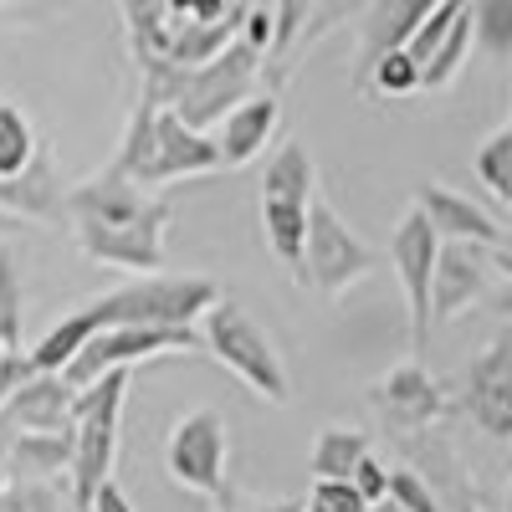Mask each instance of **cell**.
Returning <instances> with one entry per match:
<instances>
[{
  "mask_svg": "<svg viewBox=\"0 0 512 512\" xmlns=\"http://www.w3.org/2000/svg\"><path fill=\"white\" fill-rule=\"evenodd\" d=\"M67 226H72L82 256H93L103 267H128V272L164 267L169 205L154 190L123 180L108 164L93 180L67 185Z\"/></svg>",
  "mask_w": 512,
  "mask_h": 512,
  "instance_id": "6da1fadb",
  "label": "cell"
},
{
  "mask_svg": "<svg viewBox=\"0 0 512 512\" xmlns=\"http://www.w3.org/2000/svg\"><path fill=\"white\" fill-rule=\"evenodd\" d=\"M262 62H267V47L251 41L246 26H241V36L231 41V47L221 57L200 62V67H175L164 57H139V67H144V88L139 93L154 108L180 113L190 128L210 134V123H221L236 103L251 98L256 77H262Z\"/></svg>",
  "mask_w": 512,
  "mask_h": 512,
  "instance_id": "7a4b0ae2",
  "label": "cell"
},
{
  "mask_svg": "<svg viewBox=\"0 0 512 512\" xmlns=\"http://www.w3.org/2000/svg\"><path fill=\"white\" fill-rule=\"evenodd\" d=\"M221 297L210 277H169V272H144L139 282H123L103 292L98 303L77 308L93 333L103 328H195L200 313Z\"/></svg>",
  "mask_w": 512,
  "mask_h": 512,
  "instance_id": "3957f363",
  "label": "cell"
},
{
  "mask_svg": "<svg viewBox=\"0 0 512 512\" xmlns=\"http://www.w3.org/2000/svg\"><path fill=\"white\" fill-rule=\"evenodd\" d=\"M128 374L134 369H113L93 379L88 390H77L72 405V502L77 512H88L103 482H113V461H118V425H123V400H128Z\"/></svg>",
  "mask_w": 512,
  "mask_h": 512,
  "instance_id": "277c9868",
  "label": "cell"
},
{
  "mask_svg": "<svg viewBox=\"0 0 512 512\" xmlns=\"http://www.w3.org/2000/svg\"><path fill=\"white\" fill-rule=\"evenodd\" d=\"M200 349H210V359H221L246 390H256L267 405H287L292 400L287 364L272 349L267 328L256 323L241 303H231V297H216V303L200 313Z\"/></svg>",
  "mask_w": 512,
  "mask_h": 512,
  "instance_id": "5b68a950",
  "label": "cell"
},
{
  "mask_svg": "<svg viewBox=\"0 0 512 512\" xmlns=\"http://www.w3.org/2000/svg\"><path fill=\"white\" fill-rule=\"evenodd\" d=\"M313 190H318L313 154L297 139H287L262 169V231H267V246L282 267H297V256H303L308 210L318 200Z\"/></svg>",
  "mask_w": 512,
  "mask_h": 512,
  "instance_id": "8992f818",
  "label": "cell"
},
{
  "mask_svg": "<svg viewBox=\"0 0 512 512\" xmlns=\"http://www.w3.org/2000/svg\"><path fill=\"white\" fill-rule=\"evenodd\" d=\"M374 272V251L354 236V226L338 216L328 200H313L308 210V236H303V256H297L292 277L323 292V297H344L349 287H359Z\"/></svg>",
  "mask_w": 512,
  "mask_h": 512,
  "instance_id": "52a82bcc",
  "label": "cell"
},
{
  "mask_svg": "<svg viewBox=\"0 0 512 512\" xmlns=\"http://www.w3.org/2000/svg\"><path fill=\"white\" fill-rule=\"evenodd\" d=\"M226 415L216 405H200L175 420V431L164 441V472L175 477L185 492L226 502Z\"/></svg>",
  "mask_w": 512,
  "mask_h": 512,
  "instance_id": "ba28073f",
  "label": "cell"
},
{
  "mask_svg": "<svg viewBox=\"0 0 512 512\" xmlns=\"http://www.w3.org/2000/svg\"><path fill=\"white\" fill-rule=\"evenodd\" d=\"M159 354H200V328H103L77 349V359L62 369L72 390H88L93 379L113 369H134Z\"/></svg>",
  "mask_w": 512,
  "mask_h": 512,
  "instance_id": "9c48e42d",
  "label": "cell"
},
{
  "mask_svg": "<svg viewBox=\"0 0 512 512\" xmlns=\"http://www.w3.org/2000/svg\"><path fill=\"white\" fill-rule=\"evenodd\" d=\"M436 256H441V236L431 231V221L410 205L405 216L395 221L390 231V262H395V277L405 287V313H410V349L420 359V349L431 344V277H436Z\"/></svg>",
  "mask_w": 512,
  "mask_h": 512,
  "instance_id": "30bf717a",
  "label": "cell"
},
{
  "mask_svg": "<svg viewBox=\"0 0 512 512\" xmlns=\"http://www.w3.org/2000/svg\"><path fill=\"white\" fill-rule=\"evenodd\" d=\"M461 410L492 441H512V328L487 338L482 354L461 374Z\"/></svg>",
  "mask_w": 512,
  "mask_h": 512,
  "instance_id": "8fae6325",
  "label": "cell"
},
{
  "mask_svg": "<svg viewBox=\"0 0 512 512\" xmlns=\"http://www.w3.org/2000/svg\"><path fill=\"white\" fill-rule=\"evenodd\" d=\"M221 169V149L210 134L190 128L180 113L159 108L154 113V144H149V164L139 185L154 190V185H175V180H200V175H216Z\"/></svg>",
  "mask_w": 512,
  "mask_h": 512,
  "instance_id": "7c38bea8",
  "label": "cell"
},
{
  "mask_svg": "<svg viewBox=\"0 0 512 512\" xmlns=\"http://www.w3.org/2000/svg\"><path fill=\"white\" fill-rule=\"evenodd\" d=\"M369 405L379 410V420L390 425V431L410 436V431H425V425H436L441 415H451V400L446 390L425 374L420 359H405L384 374L374 390H369Z\"/></svg>",
  "mask_w": 512,
  "mask_h": 512,
  "instance_id": "4fadbf2b",
  "label": "cell"
},
{
  "mask_svg": "<svg viewBox=\"0 0 512 512\" xmlns=\"http://www.w3.org/2000/svg\"><path fill=\"white\" fill-rule=\"evenodd\" d=\"M487 272H492V251L472 246V241H441L436 256V277H431V318L451 323L487 292Z\"/></svg>",
  "mask_w": 512,
  "mask_h": 512,
  "instance_id": "5bb4252c",
  "label": "cell"
},
{
  "mask_svg": "<svg viewBox=\"0 0 512 512\" xmlns=\"http://www.w3.org/2000/svg\"><path fill=\"white\" fill-rule=\"evenodd\" d=\"M415 210L431 221V231H436L441 241H472V246H487V251H492V246H502V236H507L477 200L446 190L441 180H420V185H415Z\"/></svg>",
  "mask_w": 512,
  "mask_h": 512,
  "instance_id": "9a60e30c",
  "label": "cell"
},
{
  "mask_svg": "<svg viewBox=\"0 0 512 512\" xmlns=\"http://www.w3.org/2000/svg\"><path fill=\"white\" fill-rule=\"evenodd\" d=\"M0 210L16 221H62L67 226V185L57 175V159H52L47 144L36 149V159L21 175L0 180Z\"/></svg>",
  "mask_w": 512,
  "mask_h": 512,
  "instance_id": "2e32d148",
  "label": "cell"
},
{
  "mask_svg": "<svg viewBox=\"0 0 512 512\" xmlns=\"http://www.w3.org/2000/svg\"><path fill=\"white\" fill-rule=\"evenodd\" d=\"M72 405H77V390L62 379V374H26L11 400L0 405L16 431H72Z\"/></svg>",
  "mask_w": 512,
  "mask_h": 512,
  "instance_id": "e0dca14e",
  "label": "cell"
},
{
  "mask_svg": "<svg viewBox=\"0 0 512 512\" xmlns=\"http://www.w3.org/2000/svg\"><path fill=\"white\" fill-rule=\"evenodd\" d=\"M436 6L441 0H374V6L364 11V21H359V82L384 52L405 47Z\"/></svg>",
  "mask_w": 512,
  "mask_h": 512,
  "instance_id": "ac0fdd59",
  "label": "cell"
},
{
  "mask_svg": "<svg viewBox=\"0 0 512 512\" xmlns=\"http://www.w3.org/2000/svg\"><path fill=\"white\" fill-rule=\"evenodd\" d=\"M282 123V108L272 93H251L246 103H236L226 118H221V134H216V149H221V169H241L262 154Z\"/></svg>",
  "mask_w": 512,
  "mask_h": 512,
  "instance_id": "d6986e66",
  "label": "cell"
},
{
  "mask_svg": "<svg viewBox=\"0 0 512 512\" xmlns=\"http://www.w3.org/2000/svg\"><path fill=\"white\" fill-rule=\"evenodd\" d=\"M72 472V431H16L6 487L11 482H52Z\"/></svg>",
  "mask_w": 512,
  "mask_h": 512,
  "instance_id": "ffe728a7",
  "label": "cell"
},
{
  "mask_svg": "<svg viewBox=\"0 0 512 512\" xmlns=\"http://www.w3.org/2000/svg\"><path fill=\"white\" fill-rule=\"evenodd\" d=\"M246 6H236V11H226L221 21H175L169 26V47L159 52L164 62H175V67H200V62H210V57H221L231 41L241 36V26H246Z\"/></svg>",
  "mask_w": 512,
  "mask_h": 512,
  "instance_id": "44dd1931",
  "label": "cell"
},
{
  "mask_svg": "<svg viewBox=\"0 0 512 512\" xmlns=\"http://www.w3.org/2000/svg\"><path fill=\"white\" fill-rule=\"evenodd\" d=\"M369 451H374L369 436L354 431V425H323L318 441H313V456H308L313 482H349L354 466H359Z\"/></svg>",
  "mask_w": 512,
  "mask_h": 512,
  "instance_id": "7402d4cb",
  "label": "cell"
},
{
  "mask_svg": "<svg viewBox=\"0 0 512 512\" xmlns=\"http://www.w3.org/2000/svg\"><path fill=\"white\" fill-rule=\"evenodd\" d=\"M466 52H472V6L456 16V26L441 36V47L431 52V62L420 67V88H425V93L451 88V82L461 77V67H466Z\"/></svg>",
  "mask_w": 512,
  "mask_h": 512,
  "instance_id": "603a6c76",
  "label": "cell"
},
{
  "mask_svg": "<svg viewBox=\"0 0 512 512\" xmlns=\"http://www.w3.org/2000/svg\"><path fill=\"white\" fill-rule=\"evenodd\" d=\"M472 169H477V180L512 210V118L497 128V134H487L482 139V149H477V159H472Z\"/></svg>",
  "mask_w": 512,
  "mask_h": 512,
  "instance_id": "cb8c5ba5",
  "label": "cell"
},
{
  "mask_svg": "<svg viewBox=\"0 0 512 512\" xmlns=\"http://www.w3.org/2000/svg\"><path fill=\"white\" fill-rule=\"evenodd\" d=\"M36 149H41V139L31 134L26 113L16 103H0V180L21 175V169L36 159Z\"/></svg>",
  "mask_w": 512,
  "mask_h": 512,
  "instance_id": "d4e9b609",
  "label": "cell"
},
{
  "mask_svg": "<svg viewBox=\"0 0 512 512\" xmlns=\"http://www.w3.org/2000/svg\"><path fill=\"white\" fill-rule=\"evenodd\" d=\"M472 41L487 57H512V0H472Z\"/></svg>",
  "mask_w": 512,
  "mask_h": 512,
  "instance_id": "484cf974",
  "label": "cell"
},
{
  "mask_svg": "<svg viewBox=\"0 0 512 512\" xmlns=\"http://www.w3.org/2000/svg\"><path fill=\"white\" fill-rule=\"evenodd\" d=\"M359 88H369V93H379V98H410V93L420 88V67L410 62L405 47H395V52H384V57L364 72Z\"/></svg>",
  "mask_w": 512,
  "mask_h": 512,
  "instance_id": "4316f807",
  "label": "cell"
},
{
  "mask_svg": "<svg viewBox=\"0 0 512 512\" xmlns=\"http://www.w3.org/2000/svg\"><path fill=\"white\" fill-rule=\"evenodd\" d=\"M0 349H21V272L11 246H0Z\"/></svg>",
  "mask_w": 512,
  "mask_h": 512,
  "instance_id": "83f0119b",
  "label": "cell"
},
{
  "mask_svg": "<svg viewBox=\"0 0 512 512\" xmlns=\"http://www.w3.org/2000/svg\"><path fill=\"white\" fill-rule=\"evenodd\" d=\"M466 6H472V0H441V6H436L431 16L420 21V31L405 41V52H410V62H415V67H425V62H431V52L441 47V36L456 26V16H461Z\"/></svg>",
  "mask_w": 512,
  "mask_h": 512,
  "instance_id": "f1b7e54d",
  "label": "cell"
},
{
  "mask_svg": "<svg viewBox=\"0 0 512 512\" xmlns=\"http://www.w3.org/2000/svg\"><path fill=\"white\" fill-rule=\"evenodd\" d=\"M390 502L400 512H446L441 497L431 492V482H425L420 472H410V466H395L390 472Z\"/></svg>",
  "mask_w": 512,
  "mask_h": 512,
  "instance_id": "f546056e",
  "label": "cell"
},
{
  "mask_svg": "<svg viewBox=\"0 0 512 512\" xmlns=\"http://www.w3.org/2000/svg\"><path fill=\"white\" fill-rule=\"evenodd\" d=\"M313 6H318V0H277V11H272V47L267 52H277V57L292 52V41L303 36Z\"/></svg>",
  "mask_w": 512,
  "mask_h": 512,
  "instance_id": "4dcf8cb0",
  "label": "cell"
},
{
  "mask_svg": "<svg viewBox=\"0 0 512 512\" xmlns=\"http://www.w3.org/2000/svg\"><path fill=\"white\" fill-rule=\"evenodd\" d=\"M6 512H62V497L52 492V482H11L0 492Z\"/></svg>",
  "mask_w": 512,
  "mask_h": 512,
  "instance_id": "1f68e13d",
  "label": "cell"
},
{
  "mask_svg": "<svg viewBox=\"0 0 512 512\" xmlns=\"http://www.w3.org/2000/svg\"><path fill=\"white\" fill-rule=\"evenodd\" d=\"M308 502L323 507V512H369V502L359 497L354 482H313V497Z\"/></svg>",
  "mask_w": 512,
  "mask_h": 512,
  "instance_id": "d6a6232c",
  "label": "cell"
},
{
  "mask_svg": "<svg viewBox=\"0 0 512 512\" xmlns=\"http://www.w3.org/2000/svg\"><path fill=\"white\" fill-rule=\"evenodd\" d=\"M354 487H359V497L374 507V502H384V497H390V466H384V461H374V451L354 466V477H349Z\"/></svg>",
  "mask_w": 512,
  "mask_h": 512,
  "instance_id": "836d02e7",
  "label": "cell"
},
{
  "mask_svg": "<svg viewBox=\"0 0 512 512\" xmlns=\"http://www.w3.org/2000/svg\"><path fill=\"white\" fill-rule=\"evenodd\" d=\"M169 21H221L226 0H164Z\"/></svg>",
  "mask_w": 512,
  "mask_h": 512,
  "instance_id": "e575fe53",
  "label": "cell"
},
{
  "mask_svg": "<svg viewBox=\"0 0 512 512\" xmlns=\"http://www.w3.org/2000/svg\"><path fill=\"white\" fill-rule=\"evenodd\" d=\"M31 374V364H26V349H0V405L11 400V390Z\"/></svg>",
  "mask_w": 512,
  "mask_h": 512,
  "instance_id": "d590c367",
  "label": "cell"
},
{
  "mask_svg": "<svg viewBox=\"0 0 512 512\" xmlns=\"http://www.w3.org/2000/svg\"><path fill=\"white\" fill-rule=\"evenodd\" d=\"M88 512H134V502L123 497V487H118V482H103V487H98V497L88 502Z\"/></svg>",
  "mask_w": 512,
  "mask_h": 512,
  "instance_id": "8d00e7d4",
  "label": "cell"
},
{
  "mask_svg": "<svg viewBox=\"0 0 512 512\" xmlns=\"http://www.w3.org/2000/svg\"><path fill=\"white\" fill-rule=\"evenodd\" d=\"M11 441H16V425L0 415V492H6V461H11Z\"/></svg>",
  "mask_w": 512,
  "mask_h": 512,
  "instance_id": "74e56055",
  "label": "cell"
},
{
  "mask_svg": "<svg viewBox=\"0 0 512 512\" xmlns=\"http://www.w3.org/2000/svg\"><path fill=\"white\" fill-rule=\"evenodd\" d=\"M492 267L512 282V236H502V246H492Z\"/></svg>",
  "mask_w": 512,
  "mask_h": 512,
  "instance_id": "f35d334b",
  "label": "cell"
},
{
  "mask_svg": "<svg viewBox=\"0 0 512 512\" xmlns=\"http://www.w3.org/2000/svg\"><path fill=\"white\" fill-rule=\"evenodd\" d=\"M492 308H497V313L507 318V328H512V282H507V287H502V292L492 297Z\"/></svg>",
  "mask_w": 512,
  "mask_h": 512,
  "instance_id": "ab89813d",
  "label": "cell"
},
{
  "mask_svg": "<svg viewBox=\"0 0 512 512\" xmlns=\"http://www.w3.org/2000/svg\"><path fill=\"white\" fill-rule=\"evenodd\" d=\"M303 502H251V507H241V512H297Z\"/></svg>",
  "mask_w": 512,
  "mask_h": 512,
  "instance_id": "60d3db41",
  "label": "cell"
},
{
  "mask_svg": "<svg viewBox=\"0 0 512 512\" xmlns=\"http://www.w3.org/2000/svg\"><path fill=\"white\" fill-rule=\"evenodd\" d=\"M16 231V216H6V210H0V236H11Z\"/></svg>",
  "mask_w": 512,
  "mask_h": 512,
  "instance_id": "b9f144b4",
  "label": "cell"
},
{
  "mask_svg": "<svg viewBox=\"0 0 512 512\" xmlns=\"http://www.w3.org/2000/svg\"><path fill=\"white\" fill-rule=\"evenodd\" d=\"M369 512H400V507H395V502H390V497H384V502H374V507H369Z\"/></svg>",
  "mask_w": 512,
  "mask_h": 512,
  "instance_id": "7bdbcfd3",
  "label": "cell"
},
{
  "mask_svg": "<svg viewBox=\"0 0 512 512\" xmlns=\"http://www.w3.org/2000/svg\"><path fill=\"white\" fill-rule=\"evenodd\" d=\"M297 512H323V507H313V502H303V507H297Z\"/></svg>",
  "mask_w": 512,
  "mask_h": 512,
  "instance_id": "ee69618b",
  "label": "cell"
},
{
  "mask_svg": "<svg viewBox=\"0 0 512 512\" xmlns=\"http://www.w3.org/2000/svg\"><path fill=\"white\" fill-rule=\"evenodd\" d=\"M0 512H6V507H0Z\"/></svg>",
  "mask_w": 512,
  "mask_h": 512,
  "instance_id": "f6af8a7d",
  "label": "cell"
}]
</instances>
